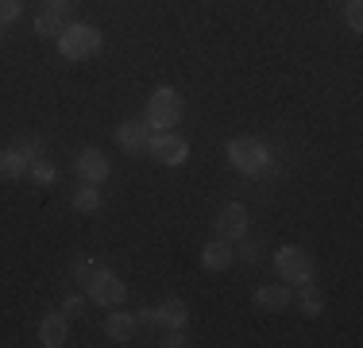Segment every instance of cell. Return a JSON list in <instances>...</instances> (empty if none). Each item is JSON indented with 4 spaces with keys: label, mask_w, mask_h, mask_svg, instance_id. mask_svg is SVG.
I'll return each mask as SVG.
<instances>
[{
    "label": "cell",
    "mask_w": 363,
    "mask_h": 348,
    "mask_svg": "<svg viewBox=\"0 0 363 348\" xmlns=\"http://www.w3.org/2000/svg\"><path fill=\"white\" fill-rule=\"evenodd\" d=\"M224 155H228V167L240 170L244 178H255V174L271 170V151H267V143H263V139H255V136L228 139Z\"/></svg>",
    "instance_id": "6da1fadb"
},
{
    "label": "cell",
    "mask_w": 363,
    "mask_h": 348,
    "mask_svg": "<svg viewBox=\"0 0 363 348\" xmlns=\"http://www.w3.org/2000/svg\"><path fill=\"white\" fill-rule=\"evenodd\" d=\"M58 55L66 58V62H85V58H93L101 50V31L93 28V23H70V28H62L58 35Z\"/></svg>",
    "instance_id": "7a4b0ae2"
},
{
    "label": "cell",
    "mask_w": 363,
    "mask_h": 348,
    "mask_svg": "<svg viewBox=\"0 0 363 348\" xmlns=\"http://www.w3.org/2000/svg\"><path fill=\"white\" fill-rule=\"evenodd\" d=\"M85 298L89 302H97V306H124V298H128V286H124V278H120L116 271H108V267H93L89 275H85Z\"/></svg>",
    "instance_id": "3957f363"
},
{
    "label": "cell",
    "mask_w": 363,
    "mask_h": 348,
    "mask_svg": "<svg viewBox=\"0 0 363 348\" xmlns=\"http://www.w3.org/2000/svg\"><path fill=\"white\" fill-rule=\"evenodd\" d=\"M182 109H186V104H182V97L174 89H170V85H159V89L151 93V101H147V124H151V132H170V128L178 124L182 120Z\"/></svg>",
    "instance_id": "277c9868"
},
{
    "label": "cell",
    "mask_w": 363,
    "mask_h": 348,
    "mask_svg": "<svg viewBox=\"0 0 363 348\" xmlns=\"http://www.w3.org/2000/svg\"><path fill=\"white\" fill-rule=\"evenodd\" d=\"M274 267H279V275L286 278V283H294V286L313 283V275H317V267H313V259H309V251L294 248V244H286V248L274 251Z\"/></svg>",
    "instance_id": "5b68a950"
},
{
    "label": "cell",
    "mask_w": 363,
    "mask_h": 348,
    "mask_svg": "<svg viewBox=\"0 0 363 348\" xmlns=\"http://www.w3.org/2000/svg\"><path fill=\"white\" fill-rule=\"evenodd\" d=\"M147 155L159 167H182L189 159V139H182L178 132H155L151 143H147Z\"/></svg>",
    "instance_id": "8992f818"
},
{
    "label": "cell",
    "mask_w": 363,
    "mask_h": 348,
    "mask_svg": "<svg viewBox=\"0 0 363 348\" xmlns=\"http://www.w3.org/2000/svg\"><path fill=\"white\" fill-rule=\"evenodd\" d=\"M74 170H77V178L89 182V186H101V182L112 174L108 155L97 151V147H82V151H77V159H74Z\"/></svg>",
    "instance_id": "52a82bcc"
},
{
    "label": "cell",
    "mask_w": 363,
    "mask_h": 348,
    "mask_svg": "<svg viewBox=\"0 0 363 348\" xmlns=\"http://www.w3.org/2000/svg\"><path fill=\"white\" fill-rule=\"evenodd\" d=\"M217 236H224V240H244L247 236V224H252V217H247V205L244 202H228L217 213Z\"/></svg>",
    "instance_id": "ba28073f"
},
{
    "label": "cell",
    "mask_w": 363,
    "mask_h": 348,
    "mask_svg": "<svg viewBox=\"0 0 363 348\" xmlns=\"http://www.w3.org/2000/svg\"><path fill=\"white\" fill-rule=\"evenodd\" d=\"M151 124L147 120H124L116 128V147L124 155H147V143H151Z\"/></svg>",
    "instance_id": "9c48e42d"
},
{
    "label": "cell",
    "mask_w": 363,
    "mask_h": 348,
    "mask_svg": "<svg viewBox=\"0 0 363 348\" xmlns=\"http://www.w3.org/2000/svg\"><path fill=\"white\" fill-rule=\"evenodd\" d=\"M39 344H47V348L70 344V317L66 313H47L39 321Z\"/></svg>",
    "instance_id": "30bf717a"
},
{
    "label": "cell",
    "mask_w": 363,
    "mask_h": 348,
    "mask_svg": "<svg viewBox=\"0 0 363 348\" xmlns=\"http://www.w3.org/2000/svg\"><path fill=\"white\" fill-rule=\"evenodd\" d=\"M232 259H236V248H232V240H224V236L209 240L201 248V267L205 271H228Z\"/></svg>",
    "instance_id": "8fae6325"
},
{
    "label": "cell",
    "mask_w": 363,
    "mask_h": 348,
    "mask_svg": "<svg viewBox=\"0 0 363 348\" xmlns=\"http://www.w3.org/2000/svg\"><path fill=\"white\" fill-rule=\"evenodd\" d=\"M290 286H282V283H267V286H259L255 290V310H263V313H282L290 306Z\"/></svg>",
    "instance_id": "7c38bea8"
},
{
    "label": "cell",
    "mask_w": 363,
    "mask_h": 348,
    "mask_svg": "<svg viewBox=\"0 0 363 348\" xmlns=\"http://www.w3.org/2000/svg\"><path fill=\"white\" fill-rule=\"evenodd\" d=\"M155 321H159L162 329H186L189 306H186L182 298H167L162 306H155Z\"/></svg>",
    "instance_id": "4fadbf2b"
},
{
    "label": "cell",
    "mask_w": 363,
    "mask_h": 348,
    "mask_svg": "<svg viewBox=\"0 0 363 348\" xmlns=\"http://www.w3.org/2000/svg\"><path fill=\"white\" fill-rule=\"evenodd\" d=\"M105 333L112 337V341L128 344V341L135 337V317H132V313H124V310H116V306H112L108 321H105Z\"/></svg>",
    "instance_id": "5bb4252c"
},
{
    "label": "cell",
    "mask_w": 363,
    "mask_h": 348,
    "mask_svg": "<svg viewBox=\"0 0 363 348\" xmlns=\"http://www.w3.org/2000/svg\"><path fill=\"white\" fill-rule=\"evenodd\" d=\"M31 163L23 159L16 147H0V178H8V182H16V178H23L28 174Z\"/></svg>",
    "instance_id": "9a60e30c"
},
{
    "label": "cell",
    "mask_w": 363,
    "mask_h": 348,
    "mask_svg": "<svg viewBox=\"0 0 363 348\" xmlns=\"http://www.w3.org/2000/svg\"><path fill=\"white\" fill-rule=\"evenodd\" d=\"M70 205L77 209V213H97V209H101V190L89 186V182H82V186L74 190Z\"/></svg>",
    "instance_id": "2e32d148"
},
{
    "label": "cell",
    "mask_w": 363,
    "mask_h": 348,
    "mask_svg": "<svg viewBox=\"0 0 363 348\" xmlns=\"http://www.w3.org/2000/svg\"><path fill=\"white\" fill-rule=\"evenodd\" d=\"M35 35L39 39H58V35H62V16L58 12H43V16H35Z\"/></svg>",
    "instance_id": "e0dca14e"
},
{
    "label": "cell",
    "mask_w": 363,
    "mask_h": 348,
    "mask_svg": "<svg viewBox=\"0 0 363 348\" xmlns=\"http://www.w3.org/2000/svg\"><path fill=\"white\" fill-rule=\"evenodd\" d=\"M321 310H325L321 290H317L313 283H301V313H306V317H321Z\"/></svg>",
    "instance_id": "ac0fdd59"
},
{
    "label": "cell",
    "mask_w": 363,
    "mask_h": 348,
    "mask_svg": "<svg viewBox=\"0 0 363 348\" xmlns=\"http://www.w3.org/2000/svg\"><path fill=\"white\" fill-rule=\"evenodd\" d=\"M12 147H16V151H20L28 163L43 155V139H39V136H16V143H12Z\"/></svg>",
    "instance_id": "d6986e66"
},
{
    "label": "cell",
    "mask_w": 363,
    "mask_h": 348,
    "mask_svg": "<svg viewBox=\"0 0 363 348\" xmlns=\"http://www.w3.org/2000/svg\"><path fill=\"white\" fill-rule=\"evenodd\" d=\"M28 170H31V178H35V182H39V186H50V182H55V178H58V170H55V167H50V163H47V159H43V155H39V159H31V167H28Z\"/></svg>",
    "instance_id": "ffe728a7"
},
{
    "label": "cell",
    "mask_w": 363,
    "mask_h": 348,
    "mask_svg": "<svg viewBox=\"0 0 363 348\" xmlns=\"http://www.w3.org/2000/svg\"><path fill=\"white\" fill-rule=\"evenodd\" d=\"M344 23H348V31H363V4L359 0H348V4H344Z\"/></svg>",
    "instance_id": "44dd1931"
},
{
    "label": "cell",
    "mask_w": 363,
    "mask_h": 348,
    "mask_svg": "<svg viewBox=\"0 0 363 348\" xmlns=\"http://www.w3.org/2000/svg\"><path fill=\"white\" fill-rule=\"evenodd\" d=\"M20 16H23L20 0H0V28H4V23H16Z\"/></svg>",
    "instance_id": "7402d4cb"
},
{
    "label": "cell",
    "mask_w": 363,
    "mask_h": 348,
    "mask_svg": "<svg viewBox=\"0 0 363 348\" xmlns=\"http://www.w3.org/2000/svg\"><path fill=\"white\" fill-rule=\"evenodd\" d=\"M93 267H97V263H93V259H85V256H74V259H70V275L82 278V283H85V275H89Z\"/></svg>",
    "instance_id": "603a6c76"
},
{
    "label": "cell",
    "mask_w": 363,
    "mask_h": 348,
    "mask_svg": "<svg viewBox=\"0 0 363 348\" xmlns=\"http://www.w3.org/2000/svg\"><path fill=\"white\" fill-rule=\"evenodd\" d=\"M82 306H85L82 294H70V298L62 302V313H66V317H82Z\"/></svg>",
    "instance_id": "cb8c5ba5"
},
{
    "label": "cell",
    "mask_w": 363,
    "mask_h": 348,
    "mask_svg": "<svg viewBox=\"0 0 363 348\" xmlns=\"http://www.w3.org/2000/svg\"><path fill=\"white\" fill-rule=\"evenodd\" d=\"M159 344L162 348H182V344H189V341H186V333H182V329H167V337H162Z\"/></svg>",
    "instance_id": "d4e9b609"
},
{
    "label": "cell",
    "mask_w": 363,
    "mask_h": 348,
    "mask_svg": "<svg viewBox=\"0 0 363 348\" xmlns=\"http://www.w3.org/2000/svg\"><path fill=\"white\" fill-rule=\"evenodd\" d=\"M135 325H143V329H155V325H159V321H155V306H147V310L135 313Z\"/></svg>",
    "instance_id": "484cf974"
},
{
    "label": "cell",
    "mask_w": 363,
    "mask_h": 348,
    "mask_svg": "<svg viewBox=\"0 0 363 348\" xmlns=\"http://www.w3.org/2000/svg\"><path fill=\"white\" fill-rule=\"evenodd\" d=\"M70 4H74V0H47V8H50V12H58V16L70 12Z\"/></svg>",
    "instance_id": "4316f807"
},
{
    "label": "cell",
    "mask_w": 363,
    "mask_h": 348,
    "mask_svg": "<svg viewBox=\"0 0 363 348\" xmlns=\"http://www.w3.org/2000/svg\"><path fill=\"white\" fill-rule=\"evenodd\" d=\"M240 256H244V263H255V259H259L255 244H244V248H240Z\"/></svg>",
    "instance_id": "83f0119b"
},
{
    "label": "cell",
    "mask_w": 363,
    "mask_h": 348,
    "mask_svg": "<svg viewBox=\"0 0 363 348\" xmlns=\"http://www.w3.org/2000/svg\"><path fill=\"white\" fill-rule=\"evenodd\" d=\"M0 47H4V31H0Z\"/></svg>",
    "instance_id": "f1b7e54d"
}]
</instances>
